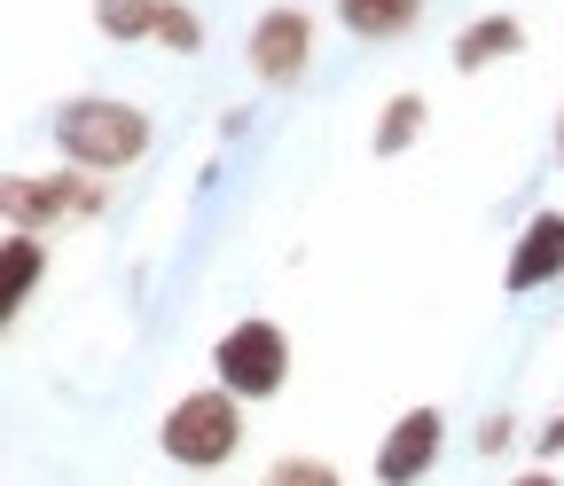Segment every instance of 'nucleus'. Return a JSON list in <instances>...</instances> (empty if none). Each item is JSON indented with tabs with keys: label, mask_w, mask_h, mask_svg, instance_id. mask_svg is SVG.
<instances>
[{
	"label": "nucleus",
	"mask_w": 564,
	"mask_h": 486,
	"mask_svg": "<svg viewBox=\"0 0 564 486\" xmlns=\"http://www.w3.org/2000/svg\"><path fill=\"white\" fill-rule=\"evenodd\" d=\"M55 150L79 165V173H118L150 150V110L118 102V95H70L55 110Z\"/></svg>",
	"instance_id": "nucleus-1"
},
{
	"label": "nucleus",
	"mask_w": 564,
	"mask_h": 486,
	"mask_svg": "<svg viewBox=\"0 0 564 486\" xmlns=\"http://www.w3.org/2000/svg\"><path fill=\"white\" fill-rule=\"evenodd\" d=\"M165 455L188 463V471H212V463H228L243 447V400L228 385H204V392H181L165 408V424H158Z\"/></svg>",
	"instance_id": "nucleus-2"
},
{
	"label": "nucleus",
	"mask_w": 564,
	"mask_h": 486,
	"mask_svg": "<svg viewBox=\"0 0 564 486\" xmlns=\"http://www.w3.org/2000/svg\"><path fill=\"white\" fill-rule=\"evenodd\" d=\"M0 204H9L17 236H40V228H55V220H87V213H102V181L79 173V165H70V173H9Z\"/></svg>",
	"instance_id": "nucleus-3"
},
{
	"label": "nucleus",
	"mask_w": 564,
	"mask_h": 486,
	"mask_svg": "<svg viewBox=\"0 0 564 486\" xmlns=\"http://www.w3.org/2000/svg\"><path fill=\"white\" fill-rule=\"evenodd\" d=\"M212 369H220V385L236 400H274L282 385H291V337H282L274 322H236L220 337V354H212Z\"/></svg>",
	"instance_id": "nucleus-4"
},
{
	"label": "nucleus",
	"mask_w": 564,
	"mask_h": 486,
	"mask_svg": "<svg viewBox=\"0 0 564 486\" xmlns=\"http://www.w3.org/2000/svg\"><path fill=\"white\" fill-rule=\"evenodd\" d=\"M243 63L259 87H299L314 72V17L306 9H267L243 40Z\"/></svg>",
	"instance_id": "nucleus-5"
},
{
	"label": "nucleus",
	"mask_w": 564,
	"mask_h": 486,
	"mask_svg": "<svg viewBox=\"0 0 564 486\" xmlns=\"http://www.w3.org/2000/svg\"><path fill=\"white\" fill-rule=\"evenodd\" d=\"M440 432H447L440 408H408L400 424L384 432V447H377V478H384V486H415L423 471L440 463Z\"/></svg>",
	"instance_id": "nucleus-6"
},
{
	"label": "nucleus",
	"mask_w": 564,
	"mask_h": 486,
	"mask_svg": "<svg viewBox=\"0 0 564 486\" xmlns=\"http://www.w3.org/2000/svg\"><path fill=\"white\" fill-rule=\"evenodd\" d=\"M564 274V213H533L525 236L510 244V267H502V283L510 291H541Z\"/></svg>",
	"instance_id": "nucleus-7"
},
{
	"label": "nucleus",
	"mask_w": 564,
	"mask_h": 486,
	"mask_svg": "<svg viewBox=\"0 0 564 486\" xmlns=\"http://www.w3.org/2000/svg\"><path fill=\"white\" fill-rule=\"evenodd\" d=\"M502 55H525V24H518V17H470V24L455 32V47H447L455 72H494Z\"/></svg>",
	"instance_id": "nucleus-8"
},
{
	"label": "nucleus",
	"mask_w": 564,
	"mask_h": 486,
	"mask_svg": "<svg viewBox=\"0 0 564 486\" xmlns=\"http://www.w3.org/2000/svg\"><path fill=\"white\" fill-rule=\"evenodd\" d=\"M337 24L352 40H408L423 24V0H337Z\"/></svg>",
	"instance_id": "nucleus-9"
},
{
	"label": "nucleus",
	"mask_w": 564,
	"mask_h": 486,
	"mask_svg": "<svg viewBox=\"0 0 564 486\" xmlns=\"http://www.w3.org/2000/svg\"><path fill=\"white\" fill-rule=\"evenodd\" d=\"M40 274H47V244L40 236H9V244H0V314H17Z\"/></svg>",
	"instance_id": "nucleus-10"
},
{
	"label": "nucleus",
	"mask_w": 564,
	"mask_h": 486,
	"mask_svg": "<svg viewBox=\"0 0 564 486\" xmlns=\"http://www.w3.org/2000/svg\"><path fill=\"white\" fill-rule=\"evenodd\" d=\"M158 17H165V0H95L102 40H158Z\"/></svg>",
	"instance_id": "nucleus-11"
},
{
	"label": "nucleus",
	"mask_w": 564,
	"mask_h": 486,
	"mask_svg": "<svg viewBox=\"0 0 564 486\" xmlns=\"http://www.w3.org/2000/svg\"><path fill=\"white\" fill-rule=\"evenodd\" d=\"M415 133H423V95H392L384 118H377V158H400Z\"/></svg>",
	"instance_id": "nucleus-12"
},
{
	"label": "nucleus",
	"mask_w": 564,
	"mask_h": 486,
	"mask_svg": "<svg viewBox=\"0 0 564 486\" xmlns=\"http://www.w3.org/2000/svg\"><path fill=\"white\" fill-rule=\"evenodd\" d=\"M259 486H345L329 463H314V455H282V463H267V478Z\"/></svg>",
	"instance_id": "nucleus-13"
},
{
	"label": "nucleus",
	"mask_w": 564,
	"mask_h": 486,
	"mask_svg": "<svg viewBox=\"0 0 564 486\" xmlns=\"http://www.w3.org/2000/svg\"><path fill=\"white\" fill-rule=\"evenodd\" d=\"M158 40H165L173 55H196V47H204V24H196V9H188V0H165V17H158Z\"/></svg>",
	"instance_id": "nucleus-14"
},
{
	"label": "nucleus",
	"mask_w": 564,
	"mask_h": 486,
	"mask_svg": "<svg viewBox=\"0 0 564 486\" xmlns=\"http://www.w3.org/2000/svg\"><path fill=\"white\" fill-rule=\"evenodd\" d=\"M541 447H564V415H556V424H549V432H541Z\"/></svg>",
	"instance_id": "nucleus-15"
},
{
	"label": "nucleus",
	"mask_w": 564,
	"mask_h": 486,
	"mask_svg": "<svg viewBox=\"0 0 564 486\" xmlns=\"http://www.w3.org/2000/svg\"><path fill=\"white\" fill-rule=\"evenodd\" d=\"M510 486H556V478H549V471H525V478H510Z\"/></svg>",
	"instance_id": "nucleus-16"
},
{
	"label": "nucleus",
	"mask_w": 564,
	"mask_h": 486,
	"mask_svg": "<svg viewBox=\"0 0 564 486\" xmlns=\"http://www.w3.org/2000/svg\"><path fill=\"white\" fill-rule=\"evenodd\" d=\"M556 165H564V118H556Z\"/></svg>",
	"instance_id": "nucleus-17"
}]
</instances>
